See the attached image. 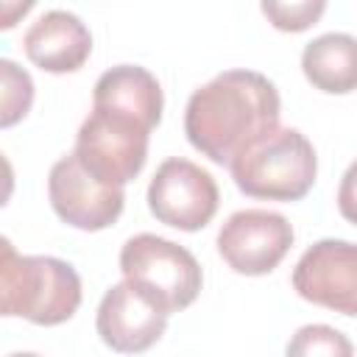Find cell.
Masks as SVG:
<instances>
[{"mask_svg":"<svg viewBox=\"0 0 357 357\" xmlns=\"http://www.w3.org/2000/svg\"><path fill=\"white\" fill-rule=\"evenodd\" d=\"M279 114L282 100L271 78L257 70H226L190 95L184 134L215 165H231L279 128Z\"/></svg>","mask_w":357,"mask_h":357,"instance_id":"obj_1","label":"cell"},{"mask_svg":"<svg viewBox=\"0 0 357 357\" xmlns=\"http://www.w3.org/2000/svg\"><path fill=\"white\" fill-rule=\"evenodd\" d=\"M81 307V276L56 257L17 254L11 240L0 243V310L36 326H56Z\"/></svg>","mask_w":357,"mask_h":357,"instance_id":"obj_2","label":"cell"},{"mask_svg":"<svg viewBox=\"0 0 357 357\" xmlns=\"http://www.w3.org/2000/svg\"><path fill=\"white\" fill-rule=\"evenodd\" d=\"M229 170L237 190L251 198L298 201L315 184L318 156L298 128H276L243 151Z\"/></svg>","mask_w":357,"mask_h":357,"instance_id":"obj_3","label":"cell"},{"mask_svg":"<svg viewBox=\"0 0 357 357\" xmlns=\"http://www.w3.org/2000/svg\"><path fill=\"white\" fill-rule=\"evenodd\" d=\"M123 279L159 312L187 310L204 284L198 259L178 243L156 234H134L120 248Z\"/></svg>","mask_w":357,"mask_h":357,"instance_id":"obj_4","label":"cell"},{"mask_svg":"<svg viewBox=\"0 0 357 357\" xmlns=\"http://www.w3.org/2000/svg\"><path fill=\"white\" fill-rule=\"evenodd\" d=\"M151 131L153 128L148 123L128 112L92 106L89 117L78 128L73 153L100 181L126 187L145 167Z\"/></svg>","mask_w":357,"mask_h":357,"instance_id":"obj_5","label":"cell"},{"mask_svg":"<svg viewBox=\"0 0 357 357\" xmlns=\"http://www.w3.org/2000/svg\"><path fill=\"white\" fill-rule=\"evenodd\" d=\"M218 181L201 165L173 156L165 159L151 184H148V209L151 215L173 229L198 231L218 212Z\"/></svg>","mask_w":357,"mask_h":357,"instance_id":"obj_6","label":"cell"},{"mask_svg":"<svg viewBox=\"0 0 357 357\" xmlns=\"http://www.w3.org/2000/svg\"><path fill=\"white\" fill-rule=\"evenodd\" d=\"M293 226L271 209H240L218 231V254L243 276L271 273L293 245Z\"/></svg>","mask_w":357,"mask_h":357,"instance_id":"obj_7","label":"cell"},{"mask_svg":"<svg viewBox=\"0 0 357 357\" xmlns=\"http://www.w3.org/2000/svg\"><path fill=\"white\" fill-rule=\"evenodd\" d=\"M47 195H50V206L53 212L81 229V231H100L109 229L126 204L123 187L106 184L98 176H92L75 153L61 156L47 176Z\"/></svg>","mask_w":357,"mask_h":357,"instance_id":"obj_8","label":"cell"},{"mask_svg":"<svg viewBox=\"0 0 357 357\" xmlns=\"http://www.w3.org/2000/svg\"><path fill=\"white\" fill-rule=\"evenodd\" d=\"M293 290L318 307L357 318V243L324 237L293 268Z\"/></svg>","mask_w":357,"mask_h":357,"instance_id":"obj_9","label":"cell"},{"mask_svg":"<svg viewBox=\"0 0 357 357\" xmlns=\"http://www.w3.org/2000/svg\"><path fill=\"white\" fill-rule=\"evenodd\" d=\"M167 326V315L159 312L148 298H142L126 279L112 284L100 298L95 329L100 340L120 354L148 351Z\"/></svg>","mask_w":357,"mask_h":357,"instance_id":"obj_10","label":"cell"},{"mask_svg":"<svg viewBox=\"0 0 357 357\" xmlns=\"http://www.w3.org/2000/svg\"><path fill=\"white\" fill-rule=\"evenodd\" d=\"M25 56L45 73H75L92 53V33L64 8L45 11L22 36Z\"/></svg>","mask_w":357,"mask_h":357,"instance_id":"obj_11","label":"cell"},{"mask_svg":"<svg viewBox=\"0 0 357 357\" xmlns=\"http://www.w3.org/2000/svg\"><path fill=\"white\" fill-rule=\"evenodd\" d=\"M92 106H112L120 112H128L148 123L151 128L159 126L165 95L153 73H148L139 64H117L109 67L98 81L92 92Z\"/></svg>","mask_w":357,"mask_h":357,"instance_id":"obj_12","label":"cell"},{"mask_svg":"<svg viewBox=\"0 0 357 357\" xmlns=\"http://www.w3.org/2000/svg\"><path fill=\"white\" fill-rule=\"evenodd\" d=\"M301 70H304V78L326 95L354 92L357 89V36L343 31L315 36L301 50Z\"/></svg>","mask_w":357,"mask_h":357,"instance_id":"obj_13","label":"cell"},{"mask_svg":"<svg viewBox=\"0 0 357 357\" xmlns=\"http://www.w3.org/2000/svg\"><path fill=\"white\" fill-rule=\"evenodd\" d=\"M284 357H354V346L329 324H307L287 340Z\"/></svg>","mask_w":357,"mask_h":357,"instance_id":"obj_14","label":"cell"},{"mask_svg":"<svg viewBox=\"0 0 357 357\" xmlns=\"http://www.w3.org/2000/svg\"><path fill=\"white\" fill-rule=\"evenodd\" d=\"M0 126L11 128L33 103V81L11 59H0Z\"/></svg>","mask_w":357,"mask_h":357,"instance_id":"obj_15","label":"cell"},{"mask_svg":"<svg viewBox=\"0 0 357 357\" xmlns=\"http://www.w3.org/2000/svg\"><path fill=\"white\" fill-rule=\"evenodd\" d=\"M324 11H326L324 0H301V3H273V0H265L262 3V14L273 22V28L290 31V33L307 31L310 25H315V20Z\"/></svg>","mask_w":357,"mask_h":357,"instance_id":"obj_16","label":"cell"},{"mask_svg":"<svg viewBox=\"0 0 357 357\" xmlns=\"http://www.w3.org/2000/svg\"><path fill=\"white\" fill-rule=\"evenodd\" d=\"M337 209L340 215L357 226V159L346 167L340 187H337Z\"/></svg>","mask_w":357,"mask_h":357,"instance_id":"obj_17","label":"cell"},{"mask_svg":"<svg viewBox=\"0 0 357 357\" xmlns=\"http://www.w3.org/2000/svg\"><path fill=\"white\" fill-rule=\"evenodd\" d=\"M8 357H42V354H33V351H14V354H8Z\"/></svg>","mask_w":357,"mask_h":357,"instance_id":"obj_18","label":"cell"}]
</instances>
